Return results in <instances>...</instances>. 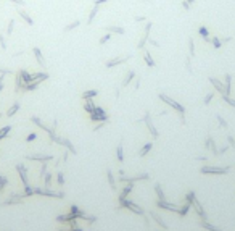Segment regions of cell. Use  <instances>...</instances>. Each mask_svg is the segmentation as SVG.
Masks as SVG:
<instances>
[{
	"label": "cell",
	"mask_w": 235,
	"mask_h": 231,
	"mask_svg": "<svg viewBox=\"0 0 235 231\" xmlns=\"http://www.w3.org/2000/svg\"><path fill=\"white\" fill-rule=\"evenodd\" d=\"M159 100H163L164 103H168L169 107L172 108V110H176L177 113L180 115V121H182V125H185V107L182 105V103H179V102H176L174 99H171V97H168L166 94H159Z\"/></svg>",
	"instance_id": "obj_1"
},
{
	"label": "cell",
	"mask_w": 235,
	"mask_h": 231,
	"mask_svg": "<svg viewBox=\"0 0 235 231\" xmlns=\"http://www.w3.org/2000/svg\"><path fill=\"white\" fill-rule=\"evenodd\" d=\"M185 200L189 202V204H190V205H192V207H193V209L196 210V213L200 215V218H201V220H205V218H206L203 207L200 205V202H198V199H196V196H195V192H193V191L187 192V196H185Z\"/></svg>",
	"instance_id": "obj_2"
},
{
	"label": "cell",
	"mask_w": 235,
	"mask_h": 231,
	"mask_svg": "<svg viewBox=\"0 0 235 231\" xmlns=\"http://www.w3.org/2000/svg\"><path fill=\"white\" fill-rule=\"evenodd\" d=\"M203 175H225L229 173V167H201Z\"/></svg>",
	"instance_id": "obj_3"
},
{
	"label": "cell",
	"mask_w": 235,
	"mask_h": 231,
	"mask_svg": "<svg viewBox=\"0 0 235 231\" xmlns=\"http://www.w3.org/2000/svg\"><path fill=\"white\" fill-rule=\"evenodd\" d=\"M119 207H124V209H127L130 212H134V213H137V215H143V210H142V207H139L137 204H134L132 200H129V199H123V200H119Z\"/></svg>",
	"instance_id": "obj_4"
},
{
	"label": "cell",
	"mask_w": 235,
	"mask_h": 231,
	"mask_svg": "<svg viewBox=\"0 0 235 231\" xmlns=\"http://www.w3.org/2000/svg\"><path fill=\"white\" fill-rule=\"evenodd\" d=\"M89 116H90V121H108V115L102 107H95V110L89 113Z\"/></svg>",
	"instance_id": "obj_5"
},
{
	"label": "cell",
	"mask_w": 235,
	"mask_h": 231,
	"mask_svg": "<svg viewBox=\"0 0 235 231\" xmlns=\"http://www.w3.org/2000/svg\"><path fill=\"white\" fill-rule=\"evenodd\" d=\"M152 23H150V21H147V23H145V28H143V34H142V37H140V41H139V44H137V49L139 50H142L143 49V47H145V44H147V42H148V39H150V31H152Z\"/></svg>",
	"instance_id": "obj_6"
},
{
	"label": "cell",
	"mask_w": 235,
	"mask_h": 231,
	"mask_svg": "<svg viewBox=\"0 0 235 231\" xmlns=\"http://www.w3.org/2000/svg\"><path fill=\"white\" fill-rule=\"evenodd\" d=\"M143 121H145V125H147V128H148V131H150V134L153 136V138H156L158 139V136H159V133H158V129L153 126V121H152V116H150V113L147 112L145 113V116H143Z\"/></svg>",
	"instance_id": "obj_7"
},
{
	"label": "cell",
	"mask_w": 235,
	"mask_h": 231,
	"mask_svg": "<svg viewBox=\"0 0 235 231\" xmlns=\"http://www.w3.org/2000/svg\"><path fill=\"white\" fill-rule=\"evenodd\" d=\"M208 81L213 84L214 89L221 94V96H227V94H225V86H224L222 81H219V79H216V78H208Z\"/></svg>",
	"instance_id": "obj_8"
},
{
	"label": "cell",
	"mask_w": 235,
	"mask_h": 231,
	"mask_svg": "<svg viewBox=\"0 0 235 231\" xmlns=\"http://www.w3.org/2000/svg\"><path fill=\"white\" fill-rule=\"evenodd\" d=\"M16 170H18V173H20V178H21L24 187H31L29 181H27V168L24 167V165H16Z\"/></svg>",
	"instance_id": "obj_9"
},
{
	"label": "cell",
	"mask_w": 235,
	"mask_h": 231,
	"mask_svg": "<svg viewBox=\"0 0 235 231\" xmlns=\"http://www.w3.org/2000/svg\"><path fill=\"white\" fill-rule=\"evenodd\" d=\"M142 180H150V175H147V173H140V175L132 176V178H126V176L119 178V181H123V183H135V181H142Z\"/></svg>",
	"instance_id": "obj_10"
},
{
	"label": "cell",
	"mask_w": 235,
	"mask_h": 231,
	"mask_svg": "<svg viewBox=\"0 0 235 231\" xmlns=\"http://www.w3.org/2000/svg\"><path fill=\"white\" fill-rule=\"evenodd\" d=\"M32 54H34V57H36V60H37V63L40 65V68H47V63H45V58H44V55H42V52H40V49L39 47H34L32 49Z\"/></svg>",
	"instance_id": "obj_11"
},
{
	"label": "cell",
	"mask_w": 235,
	"mask_h": 231,
	"mask_svg": "<svg viewBox=\"0 0 235 231\" xmlns=\"http://www.w3.org/2000/svg\"><path fill=\"white\" fill-rule=\"evenodd\" d=\"M129 58H130L129 55H127V57H121V58H118V57H116V58H111V60H108V62L105 63V67H106V68H113V67H116V65L126 63Z\"/></svg>",
	"instance_id": "obj_12"
},
{
	"label": "cell",
	"mask_w": 235,
	"mask_h": 231,
	"mask_svg": "<svg viewBox=\"0 0 235 231\" xmlns=\"http://www.w3.org/2000/svg\"><path fill=\"white\" fill-rule=\"evenodd\" d=\"M27 160H37V162H49V160L53 158V155H39V154H32V155H26Z\"/></svg>",
	"instance_id": "obj_13"
},
{
	"label": "cell",
	"mask_w": 235,
	"mask_h": 231,
	"mask_svg": "<svg viewBox=\"0 0 235 231\" xmlns=\"http://www.w3.org/2000/svg\"><path fill=\"white\" fill-rule=\"evenodd\" d=\"M156 207H159V209H166V210H172V212H177V209H179V205L169 204V202H166V200H158Z\"/></svg>",
	"instance_id": "obj_14"
},
{
	"label": "cell",
	"mask_w": 235,
	"mask_h": 231,
	"mask_svg": "<svg viewBox=\"0 0 235 231\" xmlns=\"http://www.w3.org/2000/svg\"><path fill=\"white\" fill-rule=\"evenodd\" d=\"M143 60H145V63L148 65L150 68H153V67H156V62L153 60V57H152V54H150L148 50H145L143 49Z\"/></svg>",
	"instance_id": "obj_15"
},
{
	"label": "cell",
	"mask_w": 235,
	"mask_h": 231,
	"mask_svg": "<svg viewBox=\"0 0 235 231\" xmlns=\"http://www.w3.org/2000/svg\"><path fill=\"white\" fill-rule=\"evenodd\" d=\"M103 29H105L106 32H114V34H121V36L126 32V29L123 26H105Z\"/></svg>",
	"instance_id": "obj_16"
},
{
	"label": "cell",
	"mask_w": 235,
	"mask_h": 231,
	"mask_svg": "<svg viewBox=\"0 0 235 231\" xmlns=\"http://www.w3.org/2000/svg\"><path fill=\"white\" fill-rule=\"evenodd\" d=\"M205 145H206V149H209V150H211V152H213L214 155H219V152H218V147H216V144H214L213 138H206V141H205Z\"/></svg>",
	"instance_id": "obj_17"
},
{
	"label": "cell",
	"mask_w": 235,
	"mask_h": 231,
	"mask_svg": "<svg viewBox=\"0 0 235 231\" xmlns=\"http://www.w3.org/2000/svg\"><path fill=\"white\" fill-rule=\"evenodd\" d=\"M150 215H152V218H153V221H155V223H158V225L161 226L163 229H166V228H168V226H166V221H164V220H163V218H161V216H159L158 213H155V212H150Z\"/></svg>",
	"instance_id": "obj_18"
},
{
	"label": "cell",
	"mask_w": 235,
	"mask_h": 231,
	"mask_svg": "<svg viewBox=\"0 0 235 231\" xmlns=\"http://www.w3.org/2000/svg\"><path fill=\"white\" fill-rule=\"evenodd\" d=\"M18 15H20V16H21L23 20H24L29 26H34V20H32V18L29 16V13H27L26 10H18Z\"/></svg>",
	"instance_id": "obj_19"
},
{
	"label": "cell",
	"mask_w": 235,
	"mask_h": 231,
	"mask_svg": "<svg viewBox=\"0 0 235 231\" xmlns=\"http://www.w3.org/2000/svg\"><path fill=\"white\" fill-rule=\"evenodd\" d=\"M132 192V183H127V184L124 186V189H123V192L119 194V200H123V199H127V196Z\"/></svg>",
	"instance_id": "obj_20"
},
{
	"label": "cell",
	"mask_w": 235,
	"mask_h": 231,
	"mask_svg": "<svg viewBox=\"0 0 235 231\" xmlns=\"http://www.w3.org/2000/svg\"><path fill=\"white\" fill-rule=\"evenodd\" d=\"M31 121H32V123H34V125H37V126H39L40 129L47 131V133H49V131H50V128H49V126H47V125H44V121H42L40 118H37V116H31Z\"/></svg>",
	"instance_id": "obj_21"
},
{
	"label": "cell",
	"mask_w": 235,
	"mask_h": 231,
	"mask_svg": "<svg viewBox=\"0 0 235 231\" xmlns=\"http://www.w3.org/2000/svg\"><path fill=\"white\" fill-rule=\"evenodd\" d=\"M60 144H61V145H64L68 152H71V154H76V147H74V145H73V142H71V141H69V139H63V138H61V142H60Z\"/></svg>",
	"instance_id": "obj_22"
},
{
	"label": "cell",
	"mask_w": 235,
	"mask_h": 231,
	"mask_svg": "<svg viewBox=\"0 0 235 231\" xmlns=\"http://www.w3.org/2000/svg\"><path fill=\"white\" fill-rule=\"evenodd\" d=\"M198 34L205 39V42H211V37H209V31H208V28L206 26H200V29H198Z\"/></svg>",
	"instance_id": "obj_23"
},
{
	"label": "cell",
	"mask_w": 235,
	"mask_h": 231,
	"mask_svg": "<svg viewBox=\"0 0 235 231\" xmlns=\"http://www.w3.org/2000/svg\"><path fill=\"white\" fill-rule=\"evenodd\" d=\"M20 74H21V79H23V83H24V84L32 83V73L26 71V70H20Z\"/></svg>",
	"instance_id": "obj_24"
},
{
	"label": "cell",
	"mask_w": 235,
	"mask_h": 231,
	"mask_svg": "<svg viewBox=\"0 0 235 231\" xmlns=\"http://www.w3.org/2000/svg\"><path fill=\"white\" fill-rule=\"evenodd\" d=\"M98 94L97 89H90V91H86V92H82V100H90V99H93Z\"/></svg>",
	"instance_id": "obj_25"
},
{
	"label": "cell",
	"mask_w": 235,
	"mask_h": 231,
	"mask_svg": "<svg viewBox=\"0 0 235 231\" xmlns=\"http://www.w3.org/2000/svg\"><path fill=\"white\" fill-rule=\"evenodd\" d=\"M98 10H100V5H93V8H92V11L89 13V18H87V24H92V21L95 20V16H97V13H98Z\"/></svg>",
	"instance_id": "obj_26"
},
{
	"label": "cell",
	"mask_w": 235,
	"mask_h": 231,
	"mask_svg": "<svg viewBox=\"0 0 235 231\" xmlns=\"http://www.w3.org/2000/svg\"><path fill=\"white\" fill-rule=\"evenodd\" d=\"M134 78H135V71H134V70L127 71V74H126V78H124V81H123V87H127Z\"/></svg>",
	"instance_id": "obj_27"
},
{
	"label": "cell",
	"mask_w": 235,
	"mask_h": 231,
	"mask_svg": "<svg viewBox=\"0 0 235 231\" xmlns=\"http://www.w3.org/2000/svg\"><path fill=\"white\" fill-rule=\"evenodd\" d=\"M95 103H93V99H90V100H84V110H86L87 113H92L93 110H95Z\"/></svg>",
	"instance_id": "obj_28"
},
{
	"label": "cell",
	"mask_w": 235,
	"mask_h": 231,
	"mask_svg": "<svg viewBox=\"0 0 235 231\" xmlns=\"http://www.w3.org/2000/svg\"><path fill=\"white\" fill-rule=\"evenodd\" d=\"M18 110H20V102H15L13 105L8 108V112H7V116L10 118V116H13V115H16L18 113Z\"/></svg>",
	"instance_id": "obj_29"
},
{
	"label": "cell",
	"mask_w": 235,
	"mask_h": 231,
	"mask_svg": "<svg viewBox=\"0 0 235 231\" xmlns=\"http://www.w3.org/2000/svg\"><path fill=\"white\" fill-rule=\"evenodd\" d=\"M190 209H192V205L189 204V202H185V204L182 205V207H179V209H177V213H179L180 216H185V215H187V212H189Z\"/></svg>",
	"instance_id": "obj_30"
},
{
	"label": "cell",
	"mask_w": 235,
	"mask_h": 231,
	"mask_svg": "<svg viewBox=\"0 0 235 231\" xmlns=\"http://www.w3.org/2000/svg\"><path fill=\"white\" fill-rule=\"evenodd\" d=\"M152 147H153V142H147L142 149H140L139 155H140V157H145V155H147V154L150 152V150H152Z\"/></svg>",
	"instance_id": "obj_31"
},
{
	"label": "cell",
	"mask_w": 235,
	"mask_h": 231,
	"mask_svg": "<svg viewBox=\"0 0 235 231\" xmlns=\"http://www.w3.org/2000/svg\"><path fill=\"white\" fill-rule=\"evenodd\" d=\"M201 226H203L205 229H209V231H221V228H216L214 225H211V223H208V220H201Z\"/></svg>",
	"instance_id": "obj_32"
},
{
	"label": "cell",
	"mask_w": 235,
	"mask_h": 231,
	"mask_svg": "<svg viewBox=\"0 0 235 231\" xmlns=\"http://www.w3.org/2000/svg\"><path fill=\"white\" fill-rule=\"evenodd\" d=\"M230 83H232V76L230 74H225L224 76V86H225V94H230Z\"/></svg>",
	"instance_id": "obj_33"
},
{
	"label": "cell",
	"mask_w": 235,
	"mask_h": 231,
	"mask_svg": "<svg viewBox=\"0 0 235 231\" xmlns=\"http://www.w3.org/2000/svg\"><path fill=\"white\" fill-rule=\"evenodd\" d=\"M155 192H156V196H158V200H166V197H164V192H163L161 184H155Z\"/></svg>",
	"instance_id": "obj_34"
},
{
	"label": "cell",
	"mask_w": 235,
	"mask_h": 231,
	"mask_svg": "<svg viewBox=\"0 0 235 231\" xmlns=\"http://www.w3.org/2000/svg\"><path fill=\"white\" fill-rule=\"evenodd\" d=\"M106 178H108V183H110L111 189L114 191V189H116V183H114V176H113L111 170H106Z\"/></svg>",
	"instance_id": "obj_35"
},
{
	"label": "cell",
	"mask_w": 235,
	"mask_h": 231,
	"mask_svg": "<svg viewBox=\"0 0 235 231\" xmlns=\"http://www.w3.org/2000/svg\"><path fill=\"white\" fill-rule=\"evenodd\" d=\"M116 157H118V162H123V160H124V150H123V144H118V147H116Z\"/></svg>",
	"instance_id": "obj_36"
},
{
	"label": "cell",
	"mask_w": 235,
	"mask_h": 231,
	"mask_svg": "<svg viewBox=\"0 0 235 231\" xmlns=\"http://www.w3.org/2000/svg\"><path fill=\"white\" fill-rule=\"evenodd\" d=\"M77 26H81V21H79V20L73 21V23H69V24H66V26H64V32H69V31L76 29Z\"/></svg>",
	"instance_id": "obj_37"
},
{
	"label": "cell",
	"mask_w": 235,
	"mask_h": 231,
	"mask_svg": "<svg viewBox=\"0 0 235 231\" xmlns=\"http://www.w3.org/2000/svg\"><path fill=\"white\" fill-rule=\"evenodd\" d=\"M11 131V126H3L2 129H0V141H2L3 138H7V134Z\"/></svg>",
	"instance_id": "obj_38"
},
{
	"label": "cell",
	"mask_w": 235,
	"mask_h": 231,
	"mask_svg": "<svg viewBox=\"0 0 235 231\" xmlns=\"http://www.w3.org/2000/svg\"><path fill=\"white\" fill-rule=\"evenodd\" d=\"M45 187L47 189H50L52 187V178H53V175H52V173H45Z\"/></svg>",
	"instance_id": "obj_39"
},
{
	"label": "cell",
	"mask_w": 235,
	"mask_h": 231,
	"mask_svg": "<svg viewBox=\"0 0 235 231\" xmlns=\"http://www.w3.org/2000/svg\"><path fill=\"white\" fill-rule=\"evenodd\" d=\"M211 44H213L214 49H221V45H222V41H221L219 37H211Z\"/></svg>",
	"instance_id": "obj_40"
},
{
	"label": "cell",
	"mask_w": 235,
	"mask_h": 231,
	"mask_svg": "<svg viewBox=\"0 0 235 231\" xmlns=\"http://www.w3.org/2000/svg\"><path fill=\"white\" fill-rule=\"evenodd\" d=\"M216 120H218V123H219L221 126H222L224 129H227V128H229L227 121H225V120H224V118H222V116H221V115H216Z\"/></svg>",
	"instance_id": "obj_41"
},
{
	"label": "cell",
	"mask_w": 235,
	"mask_h": 231,
	"mask_svg": "<svg viewBox=\"0 0 235 231\" xmlns=\"http://www.w3.org/2000/svg\"><path fill=\"white\" fill-rule=\"evenodd\" d=\"M110 39H111V32H106L105 36H102V37H100V41H98V44H100V45H103V44H106V42L110 41Z\"/></svg>",
	"instance_id": "obj_42"
},
{
	"label": "cell",
	"mask_w": 235,
	"mask_h": 231,
	"mask_svg": "<svg viewBox=\"0 0 235 231\" xmlns=\"http://www.w3.org/2000/svg\"><path fill=\"white\" fill-rule=\"evenodd\" d=\"M221 99H222L225 103H229L230 107H235V99H230L229 96H221Z\"/></svg>",
	"instance_id": "obj_43"
},
{
	"label": "cell",
	"mask_w": 235,
	"mask_h": 231,
	"mask_svg": "<svg viewBox=\"0 0 235 231\" xmlns=\"http://www.w3.org/2000/svg\"><path fill=\"white\" fill-rule=\"evenodd\" d=\"M13 28H15V20L11 18V20L8 21V28H7V34H8V36L13 34Z\"/></svg>",
	"instance_id": "obj_44"
},
{
	"label": "cell",
	"mask_w": 235,
	"mask_h": 231,
	"mask_svg": "<svg viewBox=\"0 0 235 231\" xmlns=\"http://www.w3.org/2000/svg\"><path fill=\"white\" fill-rule=\"evenodd\" d=\"M56 183H58L60 186H63V184H64V175H63L61 171L56 173Z\"/></svg>",
	"instance_id": "obj_45"
},
{
	"label": "cell",
	"mask_w": 235,
	"mask_h": 231,
	"mask_svg": "<svg viewBox=\"0 0 235 231\" xmlns=\"http://www.w3.org/2000/svg\"><path fill=\"white\" fill-rule=\"evenodd\" d=\"M189 52H190V57H195V44H193V39H189Z\"/></svg>",
	"instance_id": "obj_46"
},
{
	"label": "cell",
	"mask_w": 235,
	"mask_h": 231,
	"mask_svg": "<svg viewBox=\"0 0 235 231\" xmlns=\"http://www.w3.org/2000/svg\"><path fill=\"white\" fill-rule=\"evenodd\" d=\"M213 97H214V92H209V94H206V97H205V100H203V103L205 105H208V103L213 100Z\"/></svg>",
	"instance_id": "obj_47"
},
{
	"label": "cell",
	"mask_w": 235,
	"mask_h": 231,
	"mask_svg": "<svg viewBox=\"0 0 235 231\" xmlns=\"http://www.w3.org/2000/svg\"><path fill=\"white\" fill-rule=\"evenodd\" d=\"M45 173H47V162H44V163H42V168H40V178H44L45 176Z\"/></svg>",
	"instance_id": "obj_48"
},
{
	"label": "cell",
	"mask_w": 235,
	"mask_h": 231,
	"mask_svg": "<svg viewBox=\"0 0 235 231\" xmlns=\"http://www.w3.org/2000/svg\"><path fill=\"white\" fill-rule=\"evenodd\" d=\"M36 139H37V134H36V133H31V134L26 138V141H27V142H31V141H36Z\"/></svg>",
	"instance_id": "obj_49"
},
{
	"label": "cell",
	"mask_w": 235,
	"mask_h": 231,
	"mask_svg": "<svg viewBox=\"0 0 235 231\" xmlns=\"http://www.w3.org/2000/svg\"><path fill=\"white\" fill-rule=\"evenodd\" d=\"M10 2H13L15 5H20V7H24V5H26L24 0H10Z\"/></svg>",
	"instance_id": "obj_50"
},
{
	"label": "cell",
	"mask_w": 235,
	"mask_h": 231,
	"mask_svg": "<svg viewBox=\"0 0 235 231\" xmlns=\"http://www.w3.org/2000/svg\"><path fill=\"white\" fill-rule=\"evenodd\" d=\"M0 45H2L3 50H7V42H5V37L3 36H0Z\"/></svg>",
	"instance_id": "obj_51"
},
{
	"label": "cell",
	"mask_w": 235,
	"mask_h": 231,
	"mask_svg": "<svg viewBox=\"0 0 235 231\" xmlns=\"http://www.w3.org/2000/svg\"><path fill=\"white\" fill-rule=\"evenodd\" d=\"M190 58H192V57H189V58L185 60V68H187V71H189V73H192V67H190Z\"/></svg>",
	"instance_id": "obj_52"
},
{
	"label": "cell",
	"mask_w": 235,
	"mask_h": 231,
	"mask_svg": "<svg viewBox=\"0 0 235 231\" xmlns=\"http://www.w3.org/2000/svg\"><path fill=\"white\" fill-rule=\"evenodd\" d=\"M227 141H229L230 147H233V150H235V139L232 138V136H227Z\"/></svg>",
	"instance_id": "obj_53"
},
{
	"label": "cell",
	"mask_w": 235,
	"mask_h": 231,
	"mask_svg": "<svg viewBox=\"0 0 235 231\" xmlns=\"http://www.w3.org/2000/svg\"><path fill=\"white\" fill-rule=\"evenodd\" d=\"M135 21L137 23H147V16H135Z\"/></svg>",
	"instance_id": "obj_54"
},
{
	"label": "cell",
	"mask_w": 235,
	"mask_h": 231,
	"mask_svg": "<svg viewBox=\"0 0 235 231\" xmlns=\"http://www.w3.org/2000/svg\"><path fill=\"white\" fill-rule=\"evenodd\" d=\"M182 8H184V10H190V3L187 2V0H182Z\"/></svg>",
	"instance_id": "obj_55"
},
{
	"label": "cell",
	"mask_w": 235,
	"mask_h": 231,
	"mask_svg": "<svg viewBox=\"0 0 235 231\" xmlns=\"http://www.w3.org/2000/svg\"><path fill=\"white\" fill-rule=\"evenodd\" d=\"M93 2V5H102V3H106L108 0H92Z\"/></svg>",
	"instance_id": "obj_56"
},
{
	"label": "cell",
	"mask_w": 235,
	"mask_h": 231,
	"mask_svg": "<svg viewBox=\"0 0 235 231\" xmlns=\"http://www.w3.org/2000/svg\"><path fill=\"white\" fill-rule=\"evenodd\" d=\"M148 42L152 45H155V47H159V42H156V41H153V39H148Z\"/></svg>",
	"instance_id": "obj_57"
},
{
	"label": "cell",
	"mask_w": 235,
	"mask_h": 231,
	"mask_svg": "<svg viewBox=\"0 0 235 231\" xmlns=\"http://www.w3.org/2000/svg\"><path fill=\"white\" fill-rule=\"evenodd\" d=\"M227 145H224V147H221V150H219V154H225V152H227Z\"/></svg>",
	"instance_id": "obj_58"
},
{
	"label": "cell",
	"mask_w": 235,
	"mask_h": 231,
	"mask_svg": "<svg viewBox=\"0 0 235 231\" xmlns=\"http://www.w3.org/2000/svg\"><path fill=\"white\" fill-rule=\"evenodd\" d=\"M196 160H201V162H205V160H208V157H196Z\"/></svg>",
	"instance_id": "obj_59"
},
{
	"label": "cell",
	"mask_w": 235,
	"mask_h": 231,
	"mask_svg": "<svg viewBox=\"0 0 235 231\" xmlns=\"http://www.w3.org/2000/svg\"><path fill=\"white\" fill-rule=\"evenodd\" d=\"M139 86H140V79H137V81H135V89H139Z\"/></svg>",
	"instance_id": "obj_60"
},
{
	"label": "cell",
	"mask_w": 235,
	"mask_h": 231,
	"mask_svg": "<svg viewBox=\"0 0 235 231\" xmlns=\"http://www.w3.org/2000/svg\"><path fill=\"white\" fill-rule=\"evenodd\" d=\"M71 231H82V229H81V228H77V226H73V229H71Z\"/></svg>",
	"instance_id": "obj_61"
},
{
	"label": "cell",
	"mask_w": 235,
	"mask_h": 231,
	"mask_svg": "<svg viewBox=\"0 0 235 231\" xmlns=\"http://www.w3.org/2000/svg\"><path fill=\"white\" fill-rule=\"evenodd\" d=\"M187 2H189V3H190V5H192V3H193V2H195V0H187Z\"/></svg>",
	"instance_id": "obj_62"
},
{
	"label": "cell",
	"mask_w": 235,
	"mask_h": 231,
	"mask_svg": "<svg viewBox=\"0 0 235 231\" xmlns=\"http://www.w3.org/2000/svg\"><path fill=\"white\" fill-rule=\"evenodd\" d=\"M145 2H148V0H145Z\"/></svg>",
	"instance_id": "obj_63"
},
{
	"label": "cell",
	"mask_w": 235,
	"mask_h": 231,
	"mask_svg": "<svg viewBox=\"0 0 235 231\" xmlns=\"http://www.w3.org/2000/svg\"><path fill=\"white\" fill-rule=\"evenodd\" d=\"M0 116H2V115H0Z\"/></svg>",
	"instance_id": "obj_64"
}]
</instances>
